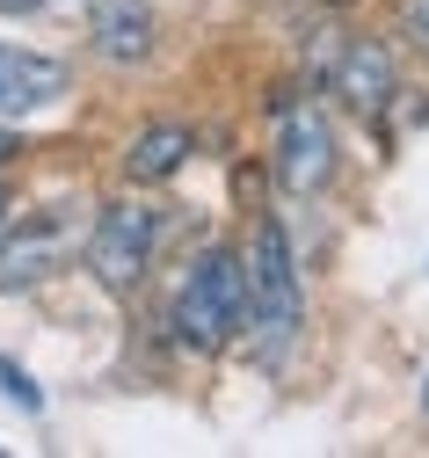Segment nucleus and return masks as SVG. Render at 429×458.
Listing matches in <instances>:
<instances>
[{
    "label": "nucleus",
    "instance_id": "9",
    "mask_svg": "<svg viewBox=\"0 0 429 458\" xmlns=\"http://www.w3.org/2000/svg\"><path fill=\"white\" fill-rule=\"evenodd\" d=\"M182 160H190V131H182V124H153V131H139V139H132L124 175L153 190V182H175V175H182Z\"/></svg>",
    "mask_w": 429,
    "mask_h": 458
},
{
    "label": "nucleus",
    "instance_id": "14",
    "mask_svg": "<svg viewBox=\"0 0 429 458\" xmlns=\"http://www.w3.org/2000/svg\"><path fill=\"white\" fill-rule=\"evenodd\" d=\"M0 225H8V190H0Z\"/></svg>",
    "mask_w": 429,
    "mask_h": 458
},
{
    "label": "nucleus",
    "instance_id": "2",
    "mask_svg": "<svg viewBox=\"0 0 429 458\" xmlns=\"http://www.w3.org/2000/svg\"><path fill=\"white\" fill-rule=\"evenodd\" d=\"M175 327L204 357L248 335V269H240V255L204 248L190 262V276H182V292H175Z\"/></svg>",
    "mask_w": 429,
    "mask_h": 458
},
{
    "label": "nucleus",
    "instance_id": "10",
    "mask_svg": "<svg viewBox=\"0 0 429 458\" xmlns=\"http://www.w3.org/2000/svg\"><path fill=\"white\" fill-rule=\"evenodd\" d=\"M0 386H8V400H15V408H30V415L44 408V393H37V386L22 378V364H8V357H0Z\"/></svg>",
    "mask_w": 429,
    "mask_h": 458
},
{
    "label": "nucleus",
    "instance_id": "7",
    "mask_svg": "<svg viewBox=\"0 0 429 458\" xmlns=\"http://www.w3.org/2000/svg\"><path fill=\"white\" fill-rule=\"evenodd\" d=\"M73 233H66V218H30L22 233L0 241V292H30V284H44L58 262H66Z\"/></svg>",
    "mask_w": 429,
    "mask_h": 458
},
{
    "label": "nucleus",
    "instance_id": "5",
    "mask_svg": "<svg viewBox=\"0 0 429 458\" xmlns=\"http://www.w3.org/2000/svg\"><path fill=\"white\" fill-rule=\"evenodd\" d=\"M328 88L342 95V109H356V117H379V109L393 102V59L379 37H342L335 59H328Z\"/></svg>",
    "mask_w": 429,
    "mask_h": 458
},
{
    "label": "nucleus",
    "instance_id": "13",
    "mask_svg": "<svg viewBox=\"0 0 429 458\" xmlns=\"http://www.w3.org/2000/svg\"><path fill=\"white\" fill-rule=\"evenodd\" d=\"M0 8H51V0H0Z\"/></svg>",
    "mask_w": 429,
    "mask_h": 458
},
{
    "label": "nucleus",
    "instance_id": "15",
    "mask_svg": "<svg viewBox=\"0 0 429 458\" xmlns=\"http://www.w3.org/2000/svg\"><path fill=\"white\" fill-rule=\"evenodd\" d=\"M422 408H429V386H422Z\"/></svg>",
    "mask_w": 429,
    "mask_h": 458
},
{
    "label": "nucleus",
    "instance_id": "11",
    "mask_svg": "<svg viewBox=\"0 0 429 458\" xmlns=\"http://www.w3.org/2000/svg\"><path fill=\"white\" fill-rule=\"evenodd\" d=\"M408 22H415V37L429 44V0H408Z\"/></svg>",
    "mask_w": 429,
    "mask_h": 458
},
{
    "label": "nucleus",
    "instance_id": "12",
    "mask_svg": "<svg viewBox=\"0 0 429 458\" xmlns=\"http://www.w3.org/2000/svg\"><path fill=\"white\" fill-rule=\"evenodd\" d=\"M8 160H15V139H8V131H0V167H8Z\"/></svg>",
    "mask_w": 429,
    "mask_h": 458
},
{
    "label": "nucleus",
    "instance_id": "8",
    "mask_svg": "<svg viewBox=\"0 0 429 458\" xmlns=\"http://www.w3.org/2000/svg\"><path fill=\"white\" fill-rule=\"evenodd\" d=\"M88 30H95V51L116 59V66H146L153 37H160L146 0H88Z\"/></svg>",
    "mask_w": 429,
    "mask_h": 458
},
{
    "label": "nucleus",
    "instance_id": "4",
    "mask_svg": "<svg viewBox=\"0 0 429 458\" xmlns=\"http://www.w3.org/2000/svg\"><path fill=\"white\" fill-rule=\"evenodd\" d=\"M270 167H277V190H284V197H313V190L335 175V124H328L321 102H277Z\"/></svg>",
    "mask_w": 429,
    "mask_h": 458
},
{
    "label": "nucleus",
    "instance_id": "3",
    "mask_svg": "<svg viewBox=\"0 0 429 458\" xmlns=\"http://www.w3.org/2000/svg\"><path fill=\"white\" fill-rule=\"evenodd\" d=\"M153 241H160L153 204L109 197L95 211V225H88V269H95V284H102V292H132V284L146 276V262H153Z\"/></svg>",
    "mask_w": 429,
    "mask_h": 458
},
{
    "label": "nucleus",
    "instance_id": "6",
    "mask_svg": "<svg viewBox=\"0 0 429 458\" xmlns=\"http://www.w3.org/2000/svg\"><path fill=\"white\" fill-rule=\"evenodd\" d=\"M66 66L44 59V51H22V44H0V117H30V109H51L66 95Z\"/></svg>",
    "mask_w": 429,
    "mask_h": 458
},
{
    "label": "nucleus",
    "instance_id": "1",
    "mask_svg": "<svg viewBox=\"0 0 429 458\" xmlns=\"http://www.w3.org/2000/svg\"><path fill=\"white\" fill-rule=\"evenodd\" d=\"M240 269H248V335H255V350L277 364L291 350V335H298V255H291V233L277 218H262L255 233H248V255H240Z\"/></svg>",
    "mask_w": 429,
    "mask_h": 458
}]
</instances>
